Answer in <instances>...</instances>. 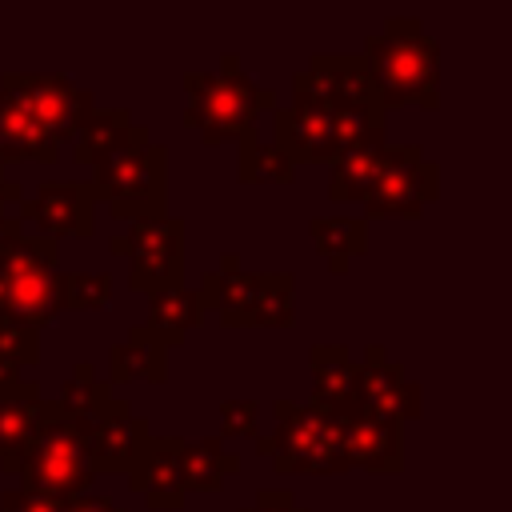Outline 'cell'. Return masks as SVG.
I'll return each instance as SVG.
<instances>
[{
    "instance_id": "52a82bcc",
    "label": "cell",
    "mask_w": 512,
    "mask_h": 512,
    "mask_svg": "<svg viewBox=\"0 0 512 512\" xmlns=\"http://www.w3.org/2000/svg\"><path fill=\"white\" fill-rule=\"evenodd\" d=\"M440 196V168L424 160L420 144H384L376 180L364 196V216L416 220Z\"/></svg>"
},
{
    "instance_id": "4fadbf2b",
    "label": "cell",
    "mask_w": 512,
    "mask_h": 512,
    "mask_svg": "<svg viewBox=\"0 0 512 512\" xmlns=\"http://www.w3.org/2000/svg\"><path fill=\"white\" fill-rule=\"evenodd\" d=\"M268 276L272 272H244L236 252L220 256V268L200 276V308H216L220 324L228 328H252V316L268 292Z\"/></svg>"
},
{
    "instance_id": "f546056e",
    "label": "cell",
    "mask_w": 512,
    "mask_h": 512,
    "mask_svg": "<svg viewBox=\"0 0 512 512\" xmlns=\"http://www.w3.org/2000/svg\"><path fill=\"white\" fill-rule=\"evenodd\" d=\"M112 284V272H60V308H104L112 304Z\"/></svg>"
},
{
    "instance_id": "9c48e42d",
    "label": "cell",
    "mask_w": 512,
    "mask_h": 512,
    "mask_svg": "<svg viewBox=\"0 0 512 512\" xmlns=\"http://www.w3.org/2000/svg\"><path fill=\"white\" fill-rule=\"evenodd\" d=\"M112 252H128V284L136 292H156L180 284L184 272V220L176 216H148L132 220L128 232L108 240Z\"/></svg>"
},
{
    "instance_id": "7a4b0ae2",
    "label": "cell",
    "mask_w": 512,
    "mask_h": 512,
    "mask_svg": "<svg viewBox=\"0 0 512 512\" xmlns=\"http://www.w3.org/2000/svg\"><path fill=\"white\" fill-rule=\"evenodd\" d=\"M364 64L368 76L376 84L380 108H396V104H424V108H440L436 84H440V44L436 36L424 32V24L416 16H392L384 20V32L364 40Z\"/></svg>"
},
{
    "instance_id": "8fae6325",
    "label": "cell",
    "mask_w": 512,
    "mask_h": 512,
    "mask_svg": "<svg viewBox=\"0 0 512 512\" xmlns=\"http://www.w3.org/2000/svg\"><path fill=\"white\" fill-rule=\"evenodd\" d=\"M348 408L352 412H364V416H376V420L404 424V420H416L420 416V384H412L404 376V368L384 356L380 344H368L364 348V360L356 368V392H352V404Z\"/></svg>"
},
{
    "instance_id": "d6986e66",
    "label": "cell",
    "mask_w": 512,
    "mask_h": 512,
    "mask_svg": "<svg viewBox=\"0 0 512 512\" xmlns=\"http://www.w3.org/2000/svg\"><path fill=\"white\" fill-rule=\"evenodd\" d=\"M308 364H312V404L308 408L340 416L352 404L360 360H352V352L344 344H312Z\"/></svg>"
},
{
    "instance_id": "7c38bea8",
    "label": "cell",
    "mask_w": 512,
    "mask_h": 512,
    "mask_svg": "<svg viewBox=\"0 0 512 512\" xmlns=\"http://www.w3.org/2000/svg\"><path fill=\"white\" fill-rule=\"evenodd\" d=\"M92 188L80 180H44L32 200H20V216L32 220L48 240L60 236H76L88 240L92 236Z\"/></svg>"
},
{
    "instance_id": "ba28073f",
    "label": "cell",
    "mask_w": 512,
    "mask_h": 512,
    "mask_svg": "<svg viewBox=\"0 0 512 512\" xmlns=\"http://www.w3.org/2000/svg\"><path fill=\"white\" fill-rule=\"evenodd\" d=\"M272 144L292 164H320L336 160V128H332V104L316 88L308 72L292 76V104L272 108Z\"/></svg>"
},
{
    "instance_id": "484cf974",
    "label": "cell",
    "mask_w": 512,
    "mask_h": 512,
    "mask_svg": "<svg viewBox=\"0 0 512 512\" xmlns=\"http://www.w3.org/2000/svg\"><path fill=\"white\" fill-rule=\"evenodd\" d=\"M380 152H384V140L376 144H360L344 156L332 160V176H328V200L332 204H348V200H360L368 196L372 180H376V168H380Z\"/></svg>"
},
{
    "instance_id": "ffe728a7",
    "label": "cell",
    "mask_w": 512,
    "mask_h": 512,
    "mask_svg": "<svg viewBox=\"0 0 512 512\" xmlns=\"http://www.w3.org/2000/svg\"><path fill=\"white\" fill-rule=\"evenodd\" d=\"M144 136H148V128L132 124L128 108H92L76 128V164L96 168L100 160H108L112 152H120L124 144H136Z\"/></svg>"
},
{
    "instance_id": "2e32d148",
    "label": "cell",
    "mask_w": 512,
    "mask_h": 512,
    "mask_svg": "<svg viewBox=\"0 0 512 512\" xmlns=\"http://www.w3.org/2000/svg\"><path fill=\"white\" fill-rule=\"evenodd\" d=\"M144 436H148V424L140 416H132V408L124 400H112L96 416V424L88 432V464H92V472H128V464H132L136 448L144 444Z\"/></svg>"
},
{
    "instance_id": "1f68e13d",
    "label": "cell",
    "mask_w": 512,
    "mask_h": 512,
    "mask_svg": "<svg viewBox=\"0 0 512 512\" xmlns=\"http://www.w3.org/2000/svg\"><path fill=\"white\" fill-rule=\"evenodd\" d=\"M68 500H52V496H36L24 488H8L0 492V512H64Z\"/></svg>"
},
{
    "instance_id": "f1b7e54d",
    "label": "cell",
    "mask_w": 512,
    "mask_h": 512,
    "mask_svg": "<svg viewBox=\"0 0 512 512\" xmlns=\"http://www.w3.org/2000/svg\"><path fill=\"white\" fill-rule=\"evenodd\" d=\"M36 360H40V328L0 312V384L20 380V372Z\"/></svg>"
},
{
    "instance_id": "836d02e7",
    "label": "cell",
    "mask_w": 512,
    "mask_h": 512,
    "mask_svg": "<svg viewBox=\"0 0 512 512\" xmlns=\"http://www.w3.org/2000/svg\"><path fill=\"white\" fill-rule=\"evenodd\" d=\"M64 512H120V508H116V500H108V496L84 492V496H72V500L64 504Z\"/></svg>"
},
{
    "instance_id": "cb8c5ba5",
    "label": "cell",
    "mask_w": 512,
    "mask_h": 512,
    "mask_svg": "<svg viewBox=\"0 0 512 512\" xmlns=\"http://www.w3.org/2000/svg\"><path fill=\"white\" fill-rule=\"evenodd\" d=\"M200 296L184 284H168L148 292V328L160 336L164 348H176L196 324H200Z\"/></svg>"
},
{
    "instance_id": "e575fe53",
    "label": "cell",
    "mask_w": 512,
    "mask_h": 512,
    "mask_svg": "<svg viewBox=\"0 0 512 512\" xmlns=\"http://www.w3.org/2000/svg\"><path fill=\"white\" fill-rule=\"evenodd\" d=\"M20 200H24V188L0 172V220H4V216H8V208H16Z\"/></svg>"
},
{
    "instance_id": "8992f818",
    "label": "cell",
    "mask_w": 512,
    "mask_h": 512,
    "mask_svg": "<svg viewBox=\"0 0 512 512\" xmlns=\"http://www.w3.org/2000/svg\"><path fill=\"white\" fill-rule=\"evenodd\" d=\"M276 432L268 436V456L276 472H304V476H336L348 468L344 460V432L340 420L328 412H316L308 404L276 400Z\"/></svg>"
},
{
    "instance_id": "9a60e30c",
    "label": "cell",
    "mask_w": 512,
    "mask_h": 512,
    "mask_svg": "<svg viewBox=\"0 0 512 512\" xmlns=\"http://www.w3.org/2000/svg\"><path fill=\"white\" fill-rule=\"evenodd\" d=\"M340 432H344V460L348 468H368V472H388L396 476L404 468V448H400V424L376 420L364 412H340Z\"/></svg>"
},
{
    "instance_id": "30bf717a",
    "label": "cell",
    "mask_w": 512,
    "mask_h": 512,
    "mask_svg": "<svg viewBox=\"0 0 512 512\" xmlns=\"http://www.w3.org/2000/svg\"><path fill=\"white\" fill-rule=\"evenodd\" d=\"M0 80L28 104V112L36 116L52 148H64L68 140H76L80 120L96 108V96L76 88L72 76H60V72H4Z\"/></svg>"
},
{
    "instance_id": "d6a6232c",
    "label": "cell",
    "mask_w": 512,
    "mask_h": 512,
    "mask_svg": "<svg viewBox=\"0 0 512 512\" xmlns=\"http://www.w3.org/2000/svg\"><path fill=\"white\" fill-rule=\"evenodd\" d=\"M240 512H308V508H300L296 496L284 488H264V492H256V504H248Z\"/></svg>"
},
{
    "instance_id": "ac0fdd59",
    "label": "cell",
    "mask_w": 512,
    "mask_h": 512,
    "mask_svg": "<svg viewBox=\"0 0 512 512\" xmlns=\"http://www.w3.org/2000/svg\"><path fill=\"white\" fill-rule=\"evenodd\" d=\"M60 148H52L36 124V116L28 112V104L0 80V168L16 164V160H40V164H56Z\"/></svg>"
},
{
    "instance_id": "e0dca14e",
    "label": "cell",
    "mask_w": 512,
    "mask_h": 512,
    "mask_svg": "<svg viewBox=\"0 0 512 512\" xmlns=\"http://www.w3.org/2000/svg\"><path fill=\"white\" fill-rule=\"evenodd\" d=\"M308 64H312V68H304V72L316 80V88L324 92V100L332 104V112H336V108H372V104H380L364 56L316 52Z\"/></svg>"
},
{
    "instance_id": "3957f363",
    "label": "cell",
    "mask_w": 512,
    "mask_h": 512,
    "mask_svg": "<svg viewBox=\"0 0 512 512\" xmlns=\"http://www.w3.org/2000/svg\"><path fill=\"white\" fill-rule=\"evenodd\" d=\"M184 124L200 132L204 144H224L256 124V112L276 108V92L256 84L236 52L220 56V72H184Z\"/></svg>"
},
{
    "instance_id": "603a6c76",
    "label": "cell",
    "mask_w": 512,
    "mask_h": 512,
    "mask_svg": "<svg viewBox=\"0 0 512 512\" xmlns=\"http://www.w3.org/2000/svg\"><path fill=\"white\" fill-rule=\"evenodd\" d=\"M240 472V456L224 448L220 436H200V440H184L180 448V488L188 492H216L224 484V476Z\"/></svg>"
},
{
    "instance_id": "4316f807",
    "label": "cell",
    "mask_w": 512,
    "mask_h": 512,
    "mask_svg": "<svg viewBox=\"0 0 512 512\" xmlns=\"http://www.w3.org/2000/svg\"><path fill=\"white\" fill-rule=\"evenodd\" d=\"M292 172L296 164L272 144V140H260L256 136V124L240 132V160H236V176L244 184H256V180H272V184H292Z\"/></svg>"
},
{
    "instance_id": "d4e9b609",
    "label": "cell",
    "mask_w": 512,
    "mask_h": 512,
    "mask_svg": "<svg viewBox=\"0 0 512 512\" xmlns=\"http://www.w3.org/2000/svg\"><path fill=\"white\" fill-rule=\"evenodd\" d=\"M308 232H312V244L320 248V256H328V268L336 276H344L348 260L364 256V248H368V220L364 216H312Z\"/></svg>"
},
{
    "instance_id": "d590c367",
    "label": "cell",
    "mask_w": 512,
    "mask_h": 512,
    "mask_svg": "<svg viewBox=\"0 0 512 512\" xmlns=\"http://www.w3.org/2000/svg\"><path fill=\"white\" fill-rule=\"evenodd\" d=\"M16 236H20V220L4 216V220H0V244H8V240H16Z\"/></svg>"
},
{
    "instance_id": "6da1fadb",
    "label": "cell",
    "mask_w": 512,
    "mask_h": 512,
    "mask_svg": "<svg viewBox=\"0 0 512 512\" xmlns=\"http://www.w3.org/2000/svg\"><path fill=\"white\" fill-rule=\"evenodd\" d=\"M96 420H72L56 408V400H44L40 424L28 436V444L4 464L8 476L20 480L24 492L52 496V500H72L84 496L92 484V464H88V432Z\"/></svg>"
},
{
    "instance_id": "44dd1931",
    "label": "cell",
    "mask_w": 512,
    "mask_h": 512,
    "mask_svg": "<svg viewBox=\"0 0 512 512\" xmlns=\"http://www.w3.org/2000/svg\"><path fill=\"white\" fill-rule=\"evenodd\" d=\"M108 372H112V384H128V380L164 384L168 380V348L160 344V336L148 324H136L128 332V340L108 348Z\"/></svg>"
},
{
    "instance_id": "83f0119b",
    "label": "cell",
    "mask_w": 512,
    "mask_h": 512,
    "mask_svg": "<svg viewBox=\"0 0 512 512\" xmlns=\"http://www.w3.org/2000/svg\"><path fill=\"white\" fill-rule=\"evenodd\" d=\"M108 404H112L108 380H100L88 360H76V364H72V380L64 384L56 408H60L64 416H72V420H96Z\"/></svg>"
},
{
    "instance_id": "7402d4cb",
    "label": "cell",
    "mask_w": 512,
    "mask_h": 512,
    "mask_svg": "<svg viewBox=\"0 0 512 512\" xmlns=\"http://www.w3.org/2000/svg\"><path fill=\"white\" fill-rule=\"evenodd\" d=\"M44 412V396L32 380L0 384V468L28 444Z\"/></svg>"
},
{
    "instance_id": "277c9868",
    "label": "cell",
    "mask_w": 512,
    "mask_h": 512,
    "mask_svg": "<svg viewBox=\"0 0 512 512\" xmlns=\"http://www.w3.org/2000/svg\"><path fill=\"white\" fill-rule=\"evenodd\" d=\"M92 200H104L116 220H148L168 216V148L152 136L124 144L108 160L96 164L88 180Z\"/></svg>"
},
{
    "instance_id": "4dcf8cb0",
    "label": "cell",
    "mask_w": 512,
    "mask_h": 512,
    "mask_svg": "<svg viewBox=\"0 0 512 512\" xmlns=\"http://www.w3.org/2000/svg\"><path fill=\"white\" fill-rule=\"evenodd\" d=\"M256 416H260L256 400H220V432L224 436H252L256 440L260 436L256 432Z\"/></svg>"
},
{
    "instance_id": "5b68a950",
    "label": "cell",
    "mask_w": 512,
    "mask_h": 512,
    "mask_svg": "<svg viewBox=\"0 0 512 512\" xmlns=\"http://www.w3.org/2000/svg\"><path fill=\"white\" fill-rule=\"evenodd\" d=\"M0 312L20 316L32 328H44L60 312L56 240L20 232L0 244Z\"/></svg>"
},
{
    "instance_id": "5bb4252c",
    "label": "cell",
    "mask_w": 512,
    "mask_h": 512,
    "mask_svg": "<svg viewBox=\"0 0 512 512\" xmlns=\"http://www.w3.org/2000/svg\"><path fill=\"white\" fill-rule=\"evenodd\" d=\"M180 436H144V444L136 448L132 464H128V488L140 492L148 500L152 512L164 508H180L184 504V488H180Z\"/></svg>"
}]
</instances>
